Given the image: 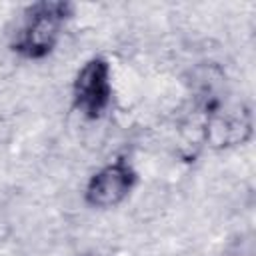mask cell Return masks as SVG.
<instances>
[{
  "label": "cell",
  "mask_w": 256,
  "mask_h": 256,
  "mask_svg": "<svg viewBox=\"0 0 256 256\" xmlns=\"http://www.w3.org/2000/svg\"><path fill=\"white\" fill-rule=\"evenodd\" d=\"M72 6L68 2H34L24 12V22L16 34L14 50L28 58L40 60L48 56L60 36L62 24L70 16Z\"/></svg>",
  "instance_id": "6da1fadb"
},
{
  "label": "cell",
  "mask_w": 256,
  "mask_h": 256,
  "mask_svg": "<svg viewBox=\"0 0 256 256\" xmlns=\"http://www.w3.org/2000/svg\"><path fill=\"white\" fill-rule=\"evenodd\" d=\"M112 100V82H110V64L102 56H94L78 70L72 84V102L74 108L90 118H100Z\"/></svg>",
  "instance_id": "7a4b0ae2"
},
{
  "label": "cell",
  "mask_w": 256,
  "mask_h": 256,
  "mask_svg": "<svg viewBox=\"0 0 256 256\" xmlns=\"http://www.w3.org/2000/svg\"><path fill=\"white\" fill-rule=\"evenodd\" d=\"M136 172L128 160L118 158L104 168H100L94 176H90L86 184L84 198L92 208H112L118 206L134 188Z\"/></svg>",
  "instance_id": "3957f363"
}]
</instances>
